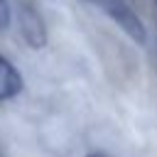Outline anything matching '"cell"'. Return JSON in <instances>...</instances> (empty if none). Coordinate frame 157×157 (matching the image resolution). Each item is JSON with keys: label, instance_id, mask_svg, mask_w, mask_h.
<instances>
[{"label": "cell", "instance_id": "cell-1", "mask_svg": "<svg viewBox=\"0 0 157 157\" xmlns=\"http://www.w3.org/2000/svg\"><path fill=\"white\" fill-rule=\"evenodd\" d=\"M98 2L110 12V17H113V20H115V22H118V25H120L135 42L142 44V42L147 39V29H145V25L140 22V17H137L123 0H98Z\"/></svg>", "mask_w": 157, "mask_h": 157}, {"label": "cell", "instance_id": "cell-4", "mask_svg": "<svg viewBox=\"0 0 157 157\" xmlns=\"http://www.w3.org/2000/svg\"><path fill=\"white\" fill-rule=\"evenodd\" d=\"M86 157H105V155H86Z\"/></svg>", "mask_w": 157, "mask_h": 157}, {"label": "cell", "instance_id": "cell-2", "mask_svg": "<svg viewBox=\"0 0 157 157\" xmlns=\"http://www.w3.org/2000/svg\"><path fill=\"white\" fill-rule=\"evenodd\" d=\"M22 91V74L0 54V103L15 98Z\"/></svg>", "mask_w": 157, "mask_h": 157}, {"label": "cell", "instance_id": "cell-3", "mask_svg": "<svg viewBox=\"0 0 157 157\" xmlns=\"http://www.w3.org/2000/svg\"><path fill=\"white\" fill-rule=\"evenodd\" d=\"M10 17H12L10 0H0V32H5V29H7V25H10Z\"/></svg>", "mask_w": 157, "mask_h": 157}]
</instances>
